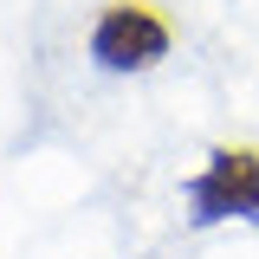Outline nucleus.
Here are the masks:
<instances>
[{"label": "nucleus", "mask_w": 259, "mask_h": 259, "mask_svg": "<svg viewBox=\"0 0 259 259\" xmlns=\"http://www.w3.org/2000/svg\"><path fill=\"white\" fill-rule=\"evenodd\" d=\"M182 207H188L194 227H221V221L259 227V149L253 143L207 149V162L194 168L188 188H182Z\"/></svg>", "instance_id": "nucleus-2"}, {"label": "nucleus", "mask_w": 259, "mask_h": 259, "mask_svg": "<svg viewBox=\"0 0 259 259\" xmlns=\"http://www.w3.org/2000/svg\"><path fill=\"white\" fill-rule=\"evenodd\" d=\"M84 52H91V65L110 71V78L156 71V65L175 52V20L162 13L156 0H104V7L91 13Z\"/></svg>", "instance_id": "nucleus-1"}]
</instances>
